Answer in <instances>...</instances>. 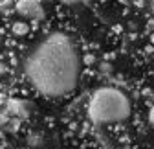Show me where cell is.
<instances>
[{
  "mask_svg": "<svg viewBox=\"0 0 154 149\" xmlns=\"http://www.w3.org/2000/svg\"><path fill=\"white\" fill-rule=\"evenodd\" d=\"M81 59L66 33H51L35 46L26 61V76L33 88L48 98H63L77 87Z\"/></svg>",
  "mask_w": 154,
  "mask_h": 149,
  "instance_id": "6da1fadb",
  "label": "cell"
},
{
  "mask_svg": "<svg viewBox=\"0 0 154 149\" xmlns=\"http://www.w3.org/2000/svg\"><path fill=\"white\" fill-rule=\"evenodd\" d=\"M130 101L116 87H101L92 94L88 101V116L94 123H118L130 116Z\"/></svg>",
  "mask_w": 154,
  "mask_h": 149,
  "instance_id": "7a4b0ae2",
  "label": "cell"
},
{
  "mask_svg": "<svg viewBox=\"0 0 154 149\" xmlns=\"http://www.w3.org/2000/svg\"><path fill=\"white\" fill-rule=\"evenodd\" d=\"M15 6H17V13L26 21H41L44 17L42 4L35 2V0H22V2H17Z\"/></svg>",
  "mask_w": 154,
  "mask_h": 149,
  "instance_id": "3957f363",
  "label": "cell"
},
{
  "mask_svg": "<svg viewBox=\"0 0 154 149\" xmlns=\"http://www.w3.org/2000/svg\"><path fill=\"white\" fill-rule=\"evenodd\" d=\"M11 30H13L15 35H26L29 31V24L26 21H17V22H13V28Z\"/></svg>",
  "mask_w": 154,
  "mask_h": 149,
  "instance_id": "277c9868",
  "label": "cell"
},
{
  "mask_svg": "<svg viewBox=\"0 0 154 149\" xmlns=\"http://www.w3.org/2000/svg\"><path fill=\"white\" fill-rule=\"evenodd\" d=\"M29 144H31V145H41V144H42V142H41V136L31 135V136H29Z\"/></svg>",
  "mask_w": 154,
  "mask_h": 149,
  "instance_id": "5b68a950",
  "label": "cell"
},
{
  "mask_svg": "<svg viewBox=\"0 0 154 149\" xmlns=\"http://www.w3.org/2000/svg\"><path fill=\"white\" fill-rule=\"evenodd\" d=\"M149 120H150V123L154 125V107L150 109V114H149Z\"/></svg>",
  "mask_w": 154,
  "mask_h": 149,
  "instance_id": "8992f818",
  "label": "cell"
},
{
  "mask_svg": "<svg viewBox=\"0 0 154 149\" xmlns=\"http://www.w3.org/2000/svg\"><path fill=\"white\" fill-rule=\"evenodd\" d=\"M150 11H152V15H154V2L150 4Z\"/></svg>",
  "mask_w": 154,
  "mask_h": 149,
  "instance_id": "52a82bcc",
  "label": "cell"
}]
</instances>
